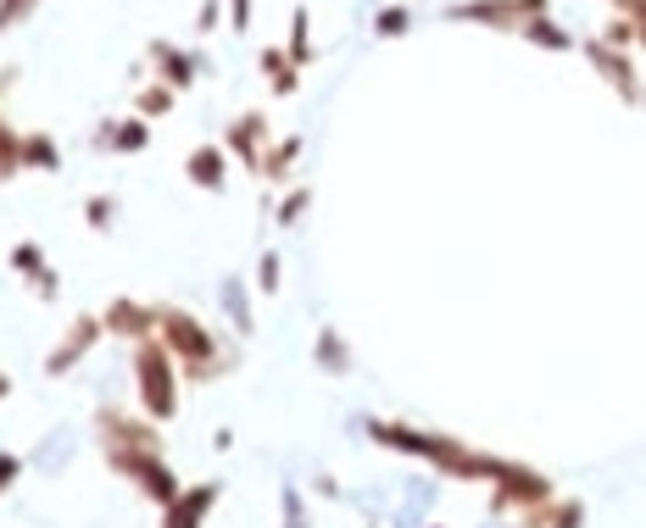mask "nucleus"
Segmentation results:
<instances>
[{
	"instance_id": "7c9ffc66",
	"label": "nucleus",
	"mask_w": 646,
	"mask_h": 528,
	"mask_svg": "<svg viewBox=\"0 0 646 528\" xmlns=\"http://www.w3.org/2000/svg\"><path fill=\"white\" fill-rule=\"evenodd\" d=\"M279 273H284V262H279V251H268V256H262V273H256L262 295H273V290H279Z\"/></svg>"
},
{
	"instance_id": "393cba45",
	"label": "nucleus",
	"mask_w": 646,
	"mask_h": 528,
	"mask_svg": "<svg viewBox=\"0 0 646 528\" xmlns=\"http://www.w3.org/2000/svg\"><path fill=\"white\" fill-rule=\"evenodd\" d=\"M407 29H413V7H385V12L374 18V34H380V40H402Z\"/></svg>"
},
{
	"instance_id": "2f4dec72",
	"label": "nucleus",
	"mask_w": 646,
	"mask_h": 528,
	"mask_svg": "<svg viewBox=\"0 0 646 528\" xmlns=\"http://www.w3.org/2000/svg\"><path fill=\"white\" fill-rule=\"evenodd\" d=\"M229 7V23H234V34H245L251 29V0H223Z\"/></svg>"
},
{
	"instance_id": "2eb2a0df",
	"label": "nucleus",
	"mask_w": 646,
	"mask_h": 528,
	"mask_svg": "<svg viewBox=\"0 0 646 528\" xmlns=\"http://www.w3.org/2000/svg\"><path fill=\"white\" fill-rule=\"evenodd\" d=\"M524 528H585V500H563V495H552L546 506L524 511Z\"/></svg>"
},
{
	"instance_id": "dca6fc26",
	"label": "nucleus",
	"mask_w": 646,
	"mask_h": 528,
	"mask_svg": "<svg viewBox=\"0 0 646 528\" xmlns=\"http://www.w3.org/2000/svg\"><path fill=\"white\" fill-rule=\"evenodd\" d=\"M295 156H301V134L268 140V151H262V162H256V179H268V184H284V179H290V167H295Z\"/></svg>"
},
{
	"instance_id": "ddd939ff",
	"label": "nucleus",
	"mask_w": 646,
	"mask_h": 528,
	"mask_svg": "<svg viewBox=\"0 0 646 528\" xmlns=\"http://www.w3.org/2000/svg\"><path fill=\"white\" fill-rule=\"evenodd\" d=\"M12 273H18V278H29L46 301H57V295H62V278L51 273V262H46V251H40V245H12Z\"/></svg>"
},
{
	"instance_id": "bb28decb",
	"label": "nucleus",
	"mask_w": 646,
	"mask_h": 528,
	"mask_svg": "<svg viewBox=\"0 0 646 528\" xmlns=\"http://www.w3.org/2000/svg\"><path fill=\"white\" fill-rule=\"evenodd\" d=\"M306 206H312V190H290V195L279 201V229L301 223V217H306Z\"/></svg>"
},
{
	"instance_id": "a211bd4d",
	"label": "nucleus",
	"mask_w": 646,
	"mask_h": 528,
	"mask_svg": "<svg viewBox=\"0 0 646 528\" xmlns=\"http://www.w3.org/2000/svg\"><path fill=\"white\" fill-rule=\"evenodd\" d=\"M284 57H290L295 68H306V62L317 57V45H312V12H306V7H295V18H290V45H284Z\"/></svg>"
},
{
	"instance_id": "a878e982",
	"label": "nucleus",
	"mask_w": 646,
	"mask_h": 528,
	"mask_svg": "<svg viewBox=\"0 0 646 528\" xmlns=\"http://www.w3.org/2000/svg\"><path fill=\"white\" fill-rule=\"evenodd\" d=\"M613 18L635 29V51H646V0H613Z\"/></svg>"
},
{
	"instance_id": "b1692460",
	"label": "nucleus",
	"mask_w": 646,
	"mask_h": 528,
	"mask_svg": "<svg viewBox=\"0 0 646 528\" xmlns=\"http://www.w3.org/2000/svg\"><path fill=\"white\" fill-rule=\"evenodd\" d=\"M223 312H229V323H234L240 334L256 328V317L245 312V284H240V278H223Z\"/></svg>"
},
{
	"instance_id": "cd10ccee",
	"label": "nucleus",
	"mask_w": 646,
	"mask_h": 528,
	"mask_svg": "<svg viewBox=\"0 0 646 528\" xmlns=\"http://www.w3.org/2000/svg\"><path fill=\"white\" fill-rule=\"evenodd\" d=\"M112 217H118V201L112 195H90L84 201V223L90 229H112Z\"/></svg>"
},
{
	"instance_id": "6ab92c4d",
	"label": "nucleus",
	"mask_w": 646,
	"mask_h": 528,
	"mask_svg": "<svg viewBox=\"0 0 646 528\" xmlns=\"http://www.w3.org/2000/svg\"><path fill=\"white\" fill-rule=\"evenodd\" d=\"M23 167H34V173H57V167H62L57 140H51V134H23Z\"/></svg>"
},
{
	"instance_id": "f03ea898",
	"label": "nucleus",
	"mask_w": 646,
	"mask_h": 528,
	"mask_svg": "<svg viewBox=\"0 0 646 528\" xmlns=\"http://www.w3.org/2000/svg\"><path fill=\"white\" fill-rule=\"evenodd\" d=\"M157 339L173 351V362H179V373H190V384H212L234 367V356H223L212 328L184 306H157Z\"/></svg>"
},
{
	"instance_id": "4468645a",
	"label": "nucleus",
	"mask_w": 646,
	"mask_h": 528,
	"mask_svg": "<svg viewBox=\"0 0 646 528\" xmlns=\"http://www.w3.org/2000/svg\"><path fill=\"white\" fill-rule=\"evenodd\" d=\"M95 151H118V156H134V151H145L151 145V123L145 118H123V123H107L95 140H90Z\"/></svg>"
},
{
	"instance_id": "423d86ee",
	"label": "nucleus",
	"mask_w": 646,
	"mask_h": 528,
	"mask_svg": "<svg viewBox=\"0 0 646 528\" xmlns=\"http://www.w3.org/2000/svg\"><path fill=\"white\" fill-rule=\"evenodd\" d=\"M579 51H585V62L602 73V84H607L624 106H646V90H640V73H635V57H629V51H613V45H602L596 34H591Z\"/></svg>"
},
{
	"instance_id": "f3484780",
	"label": "nucleus",
	"mask_w": 646,
	"mask_h": 528,
	"mask_svg": "<svg viewBox=\"0 0 646 528\" xmlns=\"http://www.w3.org/2000/svg\"><path fill=\"white\" fill-rule=\"evenodd\" d=\"M256 62H262V73H268L273 95H295V90H301V68H295V62H290V57L279 51V45H268V51H262Z\"/></svg>"
},
{
	"instance_id": "0eeeda50",
	"label": "nucleus",
	"mask_w": 646,
	"mask_h": 528,
	"mask_svg": "<svg viewBox=\"0 0 646 528\" xmlns=\"http://www.w3.org/2000/svg\"><path fill=\"white\" fill-rule=\"evenodd\" d=\"M101 334H107V328H101V312H84V317H73V323H68V334L51 345V356H46V373H51V378H57V373H73V367H79V362H84V356L101 345Z\"/></svg>"
},
{
	"instance_id": "1a4fd4ad",
	"label": "nucleus",
	"mask_w": 646,
	"mask_h": 528,
	"mask_svg": "<svg viewBox=\"0 0 646 528\" xmlns=\"http://www.w3.org/2000/svg\"><path fill=\"white\" fill-rule=\"evenodd\" d=\"M101 328H107V334H118V339H129V345H140V339H151V334H157V306H140V301L118 295V301H107Z\"/></svg>"
},
{
	"instance_id": "aec40b11",
	"label": "nucleus",
	"mask_w": 646,
	"mask_h": 528,
	"mask_svg": "<svg viewBox=\"0 0 646 528\" xmlns=\"http://www.w3.org/2000/svg\"><path fill=\"white\" fill-rule=\"evenodd\" d=\"M317 367H323V373H335V378L352 373V351H346V339H341L335 328H323V334H317Z\"/></svg>"
},
{
	"instance_id": "f8f14e48",
	"label": "nucleus",
	"mask_w": 646,
	"mask_h": 528,
	"mask_svg": "<svg viewBox=\"0 0 646 528\" xmlns=\"http://www.w3.org/2000/svg\"><path fill=\"white\" fill-rule=\"evenodd\" d=\"M184 179H190L195 190H223V184H229V151H223V145H195V151L184 156Z\"/></svg>"
},
{
	"instance_id": "6e6552de",
	"label": "nucleus",
	"mask_w": 646,
	"mask_h": 528,
	"mask_svg": "<svg viewBox=\"0 0 646 528\" xmlns=\"http://www.w3.org/2000/svg\"><path fill=\"white\" fill-rule=\"evenodd\" d=\"M268 140H273V129H268V112H240V118L223 129V151H234V156H240L251 173H256V162H262Z\"/></svg>"
},
{
	"instance_id": "7ed1b4c3",
	"label": "nucleus",
	"mask_w": 646,
	"mask_h": 528,
	"mask_svg": "<svg viewBox=\"0 0 646 528\" xmlns=\"http://www.w3.org/2000/svg\"><path fill=\"white\" fill-rule=\"evenodd\" d=\"M134 351V389H140V412L151 417V423H173L179 417V362H173V351L151 334V339H140V345H129Z\"/></svg>"
},
{
	"instance_id": "f704fd0d",
	"label": "nucleus",
	"mask_w": 646,
	"mask_h": 528,
	"mask_svg": "<svg viewBox=\"0 0 646 528\" xmlns=\"http://www.w3.org/2000/svg\"><path fill=\"white\" fill-rule=\"evenodd\" d=\"M18 473H23V461H18L12 450H0V489H7V484H12Z\"/></svg>"
},
{
	"instance_id": "5701e85b",
	"label": "nucleus",
	"mask_w": 646,
	"mask_h": 528,
	"mask_svg": "<svg viewBox=\"0 0 646 528\" xmlns=\"http://www.w3.org/2000/svg\"><path fill=\"white\" fill-rule=\"evenodd\" d=\"M173 106H179V95H173V90H168L162 79H157L151 90H140V95H134V118H145V123H157V118H168Z\"/></svg>"
},
{
	"instance_id": "20e7f679",
	"label": "nucleus",
	"mask_w": 646,
	"mask_h": 528,
	"mask_svg": "<svg viewBox=\"0 0 646 528\" xmlns=\"http://www.w3.org/2000/svg\"><path fill=\"white\" fill-rule=\"evenodd\" d=\"M491 484H496L491 489V511H535V506H546L557 495V484L541 467H524V461H507V456H496Z\"/></svg>"
},
{
	"instance_id": "c85d7f7f",
	"label": "nucleus",
	"mask_w": 646,
	"mask_h": 528,
	"mask_svg": "<svg viewBox=\"0 0 646 528\" xmlns=\"http://www.w3.org/2000/svg\"><path fill=\"white\" fill-rule=\"evenodd\" d=\"M34 7H40V0H0V34L18 29V23H29V18H34Z\"/></svg>"
},
{
	"instance_id": "4be33fe9",
	"label": "nucleus",
	"mask_w": 646,
	"mask_h": 528,
	"mask_svg": "<svg viewBox=\"0 0 646 528\" xmlns=\"http://www.w3.org/2000/svg\"><path fill=\"white\" fill-rule=\"evenodd\" d=\"M518 34H524L529 45H541V51H574V40H568L557 23H552V12H546V18H529Z\"/></svg>"
},
{
	"instance_id": "473e14b6",
	"label": "nucleus",
	"mask_w": 646,
	"mask_h": 528,
	"mask_svg": "<svg viewBox=\"0 0 646 528\" xmlns=\"http://www.w3.org/2000/svg\"><path fill=\"white\" fill-rule=\"evenodd\" d=\"M284 528H306V517H301V495H295V489H284Z\"/></svg>"
},
{
	"instance_id": "72a5a7b5",
	"label": "nucleus",
	"mask_w": 646,
	"mask_h": 528,
	"mask_svg": "<svg viewBox=\"0 0 646 528\" xmlns=\"http://www.w3.org/2000/svg\"><path fill=\"white\" fill-rule=\"evenodd\" d=\"M218 18H223V7H218V0H206L201 18H195V29H201V34H212V29H218Z\"/></svg>"
},
{
	"instance_id": "c756f323",
	"label": "nucleus",
	"mask_w": 646,
	"mask_h": 528,
	"mask_svg": "<svg viewBox=\"0 0 646 528\" xmlns=\"http://www.w3.org/2000/svg\"><path fill=\"white\" fill-rule=\"evenodd\" d=\"M596 40H602V45H613V51H635V29H629L624 18H613V23H607Z\"/></svg>"
},
{
	"instance_id": "f257e3e1",
	"label": "nucleus",
	"mask_w": 646,
	"mask_h": 528,
	"mask_svg": "<svg viewBox=\"0 0 646 528\" xmlns=\"http://www.w3.org/2000/svg\"><path fill=\"white\" fill-rule=\"evenodd\" d=\"M95 428H101V456L118 478H129L145 500L157 506H173L179 500V473L168 467L162 456V423H151L145 412H129V406H101L95 412Z\"/></svg>"
},
{
	"instance_id": "9b49d317",
	"label": "nucleus",
	"mask_w": 646,
	"mask_h": 528,
	"mask_svg": "<svg viewBox=\"0 0 646 528\" xmlns=\"http://www.w3.org/2000/svg\"><path fill=\"white\" fill-rule=\"evenodd\" d=\"M145 57L157 62V73H162V84H168L173 95H184V90L195 84V73H201V57L179 51L173 40H151V45H145Z\"/></svg>"
},
{
	"instance_id": "39448f33",
	"label": "nucleus",
	"mask_w": 646,
	"mask_h": 528,
	"mask_svg": "<svg viewBox=\"0 0 646 528\" xmlns=\"http://www.w3.org/2000/svg\"><path fill=\"white\" fill-rule=\"evenodd\" d=\"M552 0H457V7H446V18L457 23H485V29H524L529 18H546Z\"/></svg>"
},
{
	"instance_id": "412c9836",
	"label": "nucleus",
	"mask_w": 646,
	"mask_h": 528,
	"mask_svg": "<svg viewBox=\"0 0 646 528\" xmlns=\"http://www.w3.org/2000/svg\"><path fill=\"white\" fill-rule=\"evenodd\" d=\"M23 173V134L0 118V184H12Z\"/></svg>"
},
{
	"instance_id": "c9c22d12",
	"label": "nucleus",
	"mask_w": 646,
	"mask_h": 528,
	"mask_svg": "<svg viewBox=\"0 0 646 528\" xmlns=\"http://www.w3.org/2000/svg\"><path fill=\"white\" fill-rule=\"evenodd\" d=\"M7 389H12V378H7V373H0V395H7Z\"/></svg>"
},
{
	"instance_id": "e433bc0d",
	"label": "nucleus",
	"mask_w": 646,
	"mask_h": 528,
	"mask_svg": "<svg viewBox=\"0 0 646 528\" xmlns=\"http://www.w3.org/2000/svg\"><path fill=\"white\" fill-rule=\"evenodd\" d=\"M430 528H441V522H430Z\"/></svg>"
},
{
	"instance_id": "9d476101",
	"label": "nucleus",
	"mask_w": 646,
	"mask_h": 528,
	"mask_svg": "<svg viewBox=\"0 0 646 528\" xmlns=\"http://www.w3.org/2000/svg\"><path fill=\"white\" fill-rule=\"evenodd\" d=\"M218 495H223L218 478H206V484H195V489H179V500L162 506V528H201L206 511L218 506Z\"/></svg>"
}]
</instances>
